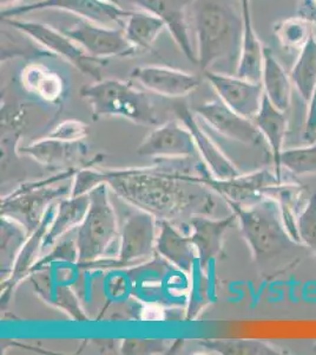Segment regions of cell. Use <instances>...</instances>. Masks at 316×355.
Segmentation results:
<instances>
[{
  "label": "cell",
  "mask_w": 316,
  "mask_h": 355,
  "mask_svg": "<svg viewBox=\"0 0 316 355\" xmlns=\"http://www.w3.org/2000/svg\"><path fill=\"white\" fill-rule=\"evenodd\" d=\"M100 172L102 184L157 220L220 217L219 209L227 204L203 182L212 172L200 157L155 159L151 167Z\"/></svg>",
  "instance_id": "6da1fadb"
},
{
  "label": "cell",
  "mask_w": 316,
  "mask_h": 355,
  "mask_svg": "<svg viewBox=\"0 0 316 355\" xmlns=\"http://www.w3.org/2000/svg\"><path fill=\"white\" fill-rule=\"evenodd\" d=\"M227 202L236 216L261 276L274 279L301 262L308 249L289 234L277 199L267 197L249 206Z\"/></svg>",
  "instance_id": "7a4b0ae2"
},
{
  "label": "cell",
  "mask_w": 316,
  "mask_h": 355,
  "mask_svg": "<svg viewBox=\"0 0 316 355\" xmlns=\"http://www.w3.org/2000/svg\"><path fill=\"white\" fill-rule=\"evenodd\" d=\"M192 24L197 41V65L202 73L217 64L236 73L244 36L241 0H192Z\"/></svg>",
  "instance_id": "3957f363"
},
{
  "label": "cell",
  "mask_w": 316,
  "mask_h": 355,
  "mask_svg": "<svg viewBox=\"0 0 316 355\" xmlns=\"http://www.w3.org/2000/svg\"><path fill=\"white\" fill-rule=\"evenodd\" d=\"M90 194V206L84 220L77 227L78 266H86L118 254L120 231L116 212L109 199V186L100 184Z\"/></svg>",
  "instance_id": "277c9868"
},
{
  "label": "cell",
  "mask_w": 316,
  "mask_h": 355,
  "mask_svg": "<svg viewBox=\"0 0 316 355\" xmlns=\"http://www.w3.org/2000/svg\"><path fill=\"white\" fill-rule=\"evenodd\" d=\"M80 96L91 107L95 120L116 116L136 125H160V117L151 98L130 82L102 78L80 89Z\"/></svg>",
  "instance_id": "5b68a950"
},
{
  "label": "cell",
  "mask_w": 316,
  "mask_h": 355,
  "mask_svg": "<svg viewBox=\"0 0 316 355\" xmlns=\"http://www.w3.org/2000/svg\"><path fill=\"white\" fill-rule=\"evenodd\" d=\"M80 168H66L38 182H28L5 197L0 204L1 217L13 219L24 226L28 236L43 222L50 206L57 199L71 196L73 185L65 184L73 179Z\"/></svg>",
  "instance_id": "8992f818"
},
{
  "label": "cell",
  "mask_w": 316,
  "mask_h": 355,
  "mask_svg": "<svg viewBox=\"0 0 316 355\" xmlns=\"http://www.w3.org/2000/svg\"><path fill=\"white\" fill-rule=\"evenodd\" d=\"M1 24L24 33L51 56L60 57L95 81H100L103 78L102 69L108 64V60L96 58L85 53L76 42L66 36L60 28L19 18H1Z\"/></svg>",
  "instance_id": "52a82bcc"
},
{
  "label": "cell",
  "mask_w": 316,
  "mask_h": 355,
  "mask_svg": "<svg viewBox=\"0 0 316 355\" xmlns=\"http://www.w3.org/2000/svg\"><path fill=\"white\" fill-rule=\"evenodd\" d=\"M192 110L209 130L219 137L252 148L270 150L268 142L254 121L235 113L220 98L195 105Z\"/></svg>",
  "instance_id": "ba28073f"
},
{
  "label": "cell",
  "mask_w": 316,
  "mask_h": 355,
  "mask_svg": "<svg viewBox=\"0 0 316 355\" xmlns=\"http://www.w3.org/2000/svg\"><path fill=\"white\" fill-rule=\"evenodd\" d=\"M58 10L96 24L123 28L130 10L104 0H37L1 11L0 18H19L28 13Z\"/></svg>",
  "instance_id": "9c48e42d"
},
{
  "label": "cell",
  "mask_w": 316,
  "mask_h": 355,
  "mask_svg": "<svg viewBox=\"0 0 316 355\" xmlns=\"http://www.w3.org/2000/svg\"><path fill=\"white\" fill-rule=\"evenodd\" d=\"M152 214L138 210L129 214L120 229V251L117 259H104L91 266L115 268L135 266L151 257L156 250V226L158 222Z\"/></svg>",
  "instance_id": "30bf717a"
},
{
  "label": "cell",
  "mask_w": 316,
  "mask_h": 355,
  "mask_svg": "<svg viewBox=\"0 0 316 355\" xmlns=\"http://www.w3.org/2000/svg\"><path fill=\"white\" fill-rule=\"evenodd\" d=\"M60 30L73 42H76L85 53L96 58L109 60L112 57H131L136 55V51L125 38L123 28H111L80 19L73 26Z\"/></svg>",
  "instance_id": "8fae6325"
},
{
  "label": "cell",
  "mask_w": 316,
  "mask_h": 355,
  "mask_svg": "<svg viewBox=\"0 0 316 355\" xmlns=\"http://www.w3.org/2000/svg\"><path fill=\"white\" fill-rule=\"evenodd\" d=\"M205 184L212 187L225 202H236L249 206L257 204L262 199L270 197L272 190L284 182L277 177L274 168L244 173L232 179H216L212 174L203 178Z\"/></svg>",
  "instance_id": "7c38bea8"
},
{
  "label": "cell",
  "mask_w": 316,
  "mask_h": 355,
  "mask_svg": "<svg viewBox=\"0 0 316 355\" xmlns=\"http://www.w3.org/2000/svg\"><path fill=\"white\" fill-rule=\"evenodd\" d=\"M133 8L151 13L165 21L174 42L189 62L197 65L196 49L189 33L188 10L192 0H120Z\"/></svg>",
  "instance_id": "4fadbf2b"
},
{
  "label": "cell",
  "mask_w": 316,
  "mask_h": 355,
  "mask_svg": "<svg viewBox=\"0 0 316 355\" xmlns=\"http://www.w3.org/2000/svg\"><path fill=\"white\" fill-rule=\"evenodd\" d=\"M203 77L216 92L221 101L230 110L250 120L257 116L264 95L262 83H254L236 75L215 70H207Z\"/></svg>",
  "instance_id": "5bb4252c"
},
{
  "label": "cell",
  "mask_w": 316,
  "mask_h": 355,
  "mask_svg": "<svg viewBox=\"0 0 316 355\" xmlns=\"http://www.w3.org/2000/svg\"><path fill=\"white\" fill-rule=\"evenodd\" d=\"M137 153L154 159L201 157L192 134L180 120H170L157 125L140 144Z\"/></svg>",
  "instance_id": "9a60e30c"
},
{
  "label": "cell",
  "mask_w": 316,
  "mask_h": 355,
  "mask_svg": "<svg viewBox=\"0 0 316 355\" xmlns=\"http://www.w3.org/2000/svg\"><path fill=\"white\" fill-rule=\"evenodd\" d=\"M130 76L149 92L170 98L188 96L202 83L196 73L165 65H140L132 70Z\"/></svg>",
  "instance_id": "2e32d148"
},
{
  "label": "cell",
  "mask_w": 316,
  "mask_h": 355,
  "mask_svg": "<svg viewBox=\"0 0 316 355\" xmlns=\"http://www.w3.org/2000/svg\"><path fill=\"white\" fill-rule=\"evenodd\" d=\"M174 113L177 120H180L190 130L202 160L208 166L214 177L224 180L240 175V171L222 153L220 147L205 130L192 108L185 105H177L174 108Z\"/></svg>",
  "instance_id": "e0dca14e"
},
{
  "label": "cell",
  "mask_w": 316,
  "mask_h": 355,
  "mask_svg": "<svg viewBox=\"0 0 316 355\" xmlns=\"http://www.w3.org/2000/svg\"><path fill=\"white\" fill-rule=\"evenodd\" d=\"M57 205L53 204L50 206L48 212L45 214L43 222L28 236V241L21 248L19 254L17 256L16 262L13 264L12 271L8 279L1 282V306L5 307L8 300L11 297L13 291L19 284L20 281L31 275L33 266L39 261L40 252L43 251V242L48 227L51 225L55 214H56Z\"/></svg>",
  "instance_id": "ac0fdd59"
},
{
  "label": "cell",
  "mask_w": 316,
  "mask_h": 355,
  "mask_svg": "<svg viewBox=\"0 0 316 355\" xmlns=\"http://www.w3.org/2000/svg\"><path fill=\"white\" fill-rule=\"evenodd\" d=\"M235 220L236 216L234 212L227 217L197 216L190 219V239L196 248L198 264L202 269L208 270L209 263L220 254L224 234Z\"/></svg>",
  "instance_id": "d6986e66"
},
{
  "label": "cell",
  "mask_w": 316,
  "mask_h": 355,
  "mask_svg": "<svg viewBox=\"0 0 316 355\" xmlns=\"http://www.w3.org/2000/svg\"><path fill=\"white\" fill-rule=\"evenodd\" d=\"M18 150L21 155H26L41 165L50 167L76 168L70 165L76 162H80L84 167L91 165L85 162L89 150L82 141H62L46 137L31 145L20 147Z\"/></svg>",
  "instance_id": "ffe728a7"
},
{
  "label": "cell",
  "mask_w": 316,
  "mask_h": 355,
  "mask_svg": "<svg viewBox=\"0 0 316 355\" xmlns=\"http://www.w3.org/2000/svg\"><path fill=\"white\" fill-rule=\"evenodd\" d=\"M160 234L156 239V251L171 263L180 272L192 275L198 262L196 248L190 236H185L176 226L168 220H157Z\"/></svg>",
  "instance_id": "44dd1931"
},
{
  "label": "cell",
  "mask_w": 316,
  "mask_h": 355,
  "mask_svg": "<svg viewBox=\"0 0 316 355\" xmlns=\"http://www.w3.org/2000/svg\"><path fill=\"white\" fill-rule=\"evenodd\" d=\"M254 123L257 125L264 139L268 142L269 148L272 150V168L277 177L284 179V172L281 166V155L284 150L287 130H288V113L277 110L272 102L269 101L266 94L262 98L261 108L257 116L252 119Z\"/></svg>",
  "instance_id": "7402d4cb"
},
{
  "label": "cell",
  "mask_w": 316,
  "mask_h": 355,
  "mask_svg": "<svg viewBox=\"0 0 316 355\" xmlns=\"http://www.w3.org/2000/svg\"><path fill=\"white\" fill-rule=\"evenodd\" d=\"M20 83L28 94L48 103L57 105L64 96V78L38 62L25 65L20 73Z\"/></svg>",
  "instance_id": "603a6c76"
},
{
  "label": "cell",
  "mask_w": 316,
  "mask_h": 355,
  "mask_svg": "<svg viewBox=\"0 0 316 355\" xmlns=\"http://www.w3.org/2000/svg\"><path fill=\"white\" fill-rule=\"evenodd\" d=\"M90 206V194H82L60 200L57 205L56 214L43 242V250L56 245L65 234L77 229L84 220Z\"/></svg>",
  "instance_id": "cb8c5ba5"
},
{
  "label": "cell",
  "mask_w": 316,
  "mask_h": 355,
  "mask_svg": "<svg viewBox=\"0 0 316 355\" xmlns=\"http://www.w3.org/2000/svg\"><path fill=\"white\" fill-rule=\"evenodd\" d=\"M262 85L264 94L277 110L288 113L292 107V83L277 57L268 46H263Z\"/></svg>",
  "instance_id": "d4e9b609"
},
{
  "label": "cell",
  "mask_w": 316,
  "mask_h": 355,
  "mask_svg": "<svg viewBox=\"0 0 316 355\" xmlns=\"http://www.w3.org/2000/svg\"><path fill=\"white\" fill-rule=\"evenodd\" d=\"M125 38L137 53L151 51L157 38L167 30L165 21L142 10L130 11L124 25Z\"/></svg>",
  "instance_id": "484cf974"
},
{
  "label": "cell",
  "mask_w": 316,
  "mask_h": 355,
  "mask_svg": "<svg viewBox=\"0 0 316 355\" xmlns=\"http://www.w3.org/2000/svg\"><path fill=\"white\" fill-rule=\"evenodd\" d=\"M292 87L307 105L316 87V35L309 36L290 73Z\"/></svg>",
  "instance_id": "4316f807"
},
{
  "label": "cell",
  "mask_w": 316,
  "mask_h": 355,
  "mask_svg": "<svg viewBox=\"0 0 316 355\" xmlns=\"http://www.w3.org/2000/svg\"><path fill=\"white\" fill-rule=\"evenodd\" d=\"M28 239L24 226L13 219L1 217V277L3 275L6 279L10 276L17 256Z\"/></svg>",
  "instance_id": "83f0119b"
},
{
  "label": "cell",
  "mask_w": 316,
  "mask_h": 355,
  "mask_svg": "<svg viewBox=\"0 0 316 355\" xmlns=\"http://www.w3.org/2000/svg\"><path fill=\"white\" fill-rule=\"evenodd\" d=\"M201 345L207 349L225 355H275L280 349L257 340H205Z\"/></svg>",
  "instance_id": "f1b7e54d"
},
{
  "label": "cell",
  "mask_w": 316,
  "mask_h": 355,
  "mask_svg": "<svg viewBox=\"0 0 316 355\" xmlns=\"http://www.w3.org/2000/svg\"><path fill=\"white\" fill-rule=\"evenodd\" d=\"M281 166L297 177L316 174V142L284 150Z\"/></svg>",
  "instance_id": "f546056e"
},
{
  "label": "cell",
  "mask_w": 316,
  "mask_h": 355,
  "mask_svg": "<svg viewBox=\"0 0 316 355\" xmlns=\"http://www.w3.org/2000/svg\"><path fill=\"white\" fill-rule=\"evenodd\" d=\"M208 275V271L202 269L197 262L192 272V289L189 295L187 321L196 319L201 311L210 303L212 283Z\"/></svg>",
  "instance_id": "4dcf8cb0"
},
{
  "label": "cell",
  "mask_w": 316,
  "mask_h": 355,
  "mask_svg": "<svg viewBox=\"0 0 316 355\" xmlns=\"http://www.w3.org/2000/svg\"><path fill=\"white\" fill-rule=\"evenodd\" d=\"M310 28L312 21L301 17L297 19H288L280 23L275 28V35L284 48H302L313 33Z\"/></svg>",
  "instance_id": "1f68e13d"
},
{
  "label": "cell",
  "mask_w": 316,
  "mask_h": 355,
  "mask_svg": "<svg viewBox=\"0 0 316 355\" xmlns=\"http://www.w3.org/2000/svg\"><path fill=\"white\" fill-rule=\"evenodd\" d=\"M297 239L309 251L316 254V193L308 202L297 219Z\"/></svg>",
  "instance_id": "d6a6232c"
},
{
  "label": "cell",
  "mask_w": 316,
  "mask_h": 355,
  "mask_svg": "<svg viewBox=\"0 0 316 355\" xmlns=\"http://www.w3.org/2000/svg\"><path fill=\"white\" fill-rule=\"evenodd\" d=\"M71 263V264H77L78 263V249H77L76 239H68L60 242L58 245H55L51 252L45 254L43 259L36 263V266H33L32 274L37 271L45 270L50 264L55 262Z\"/></svg>",
  "instance_id": "836d02e7"
},
{
  "label": "cell",
  "mask_w": 316,
  "mask_h": 355,
  "mask_svg": "<svg viewBox=\"0 0 316 355\" xmlns=\"http://www.w3.org/2000/svg\"><path fill=\"white\" fill-rule=\"evenodd\" d=\"M48 302L56 304L57 307L66 311L75 321H86L88 316L82 311L80 301L76 295L70 287L65 284H59L56 289V294L50 295L48 297Z\"/></svg>",
  "instance_id": "e575fe53"
},
{
  "label": "cell",
  "mask_w": 316,
  "mask_h": 355,
  "mask_svg": "<svg viewBox=\"0 0 316 355\" xmlns=\"http://www.w3.org/2000/svg\"><path fill=\"white\" fill-rule=\"evenodd\" d=\"M89 135V125L77 120H66L57 125L48 137L62 141H83Z\"/></svg>",
  "instance_id": "d590c367"
},
{
  "label": "cell",
  "mask_w": 316,
  "mask_h": 355,
  "mask_svg": "<svg viewBox=\"0 0 316 355\" xmlns=\"http://www.w3.org/2000/svg\"><path fill=\"white\" fill-rule=\"evenodd\" d=\"M124 354H156L168 349L165 340L127 339L122 343Z\"/></svg>",
  "instance_id": "8d00e7d4"
},
{
  "label": "cell",
  "mask_w": 316,
  "mask_h": 355,
  "mask_svg": "<svg viewBox=\"0 0 316 355\" xmlns=\"http://www.w3.org/2000/svg\"><path fill=\"white\" fill-rule=\"evenodd\" d=\"M307 115L304 120V141L307 144L316 142V87L312 97L307 103Z\"/></svg>",
  "instance_id": "74e56055"
},
{
  "label": "cell",
  "mask_w": 316,
  "mask_h": 355,
  "mask_svg": "<svg viewBox=\"0 0 316 355\" xmlns=\"http://www.w3.org/2000/svg\"><path fill=\"white\" fill-rule=\"evenodd\" d=\"M300 15L304 19L316 23V0H300Z\"/></svg>",
  "instance_id": "f35d334b"
},
{
  "label": "cell",
  "mask_w": 316,
  "mask_h": 355,
  "mask_svg": "<svg viewBox=\"0 0 316 355\" xmlns=\"http://www.w3.org/2000/svg\"><path fill=\"white\" fill-rule=\"evenodd\" d=\"M24 0H0V8H1V11H5V10H8V8H17V6H20L21 3H23Z\"/></svg>",
  "instance_id": "ab89813d"
},
{
  "label": "cell",
  "mask_w": 316,
  "mask_h": 355,
  "mask_svg": "<svg viewBox=\"0 0 316 355\" xmlns=\"http://www.w3.org/2000/svg\"><path fill=\"white\" fill-rule=\"evenodd\" d=\"M104 1H109V3H113V4L120 5V0H104ZM122 6V5H120ZM123 8V6H122Z\"/></svg>",
  "instance_id": "60d3db41"
}]
</instances>
